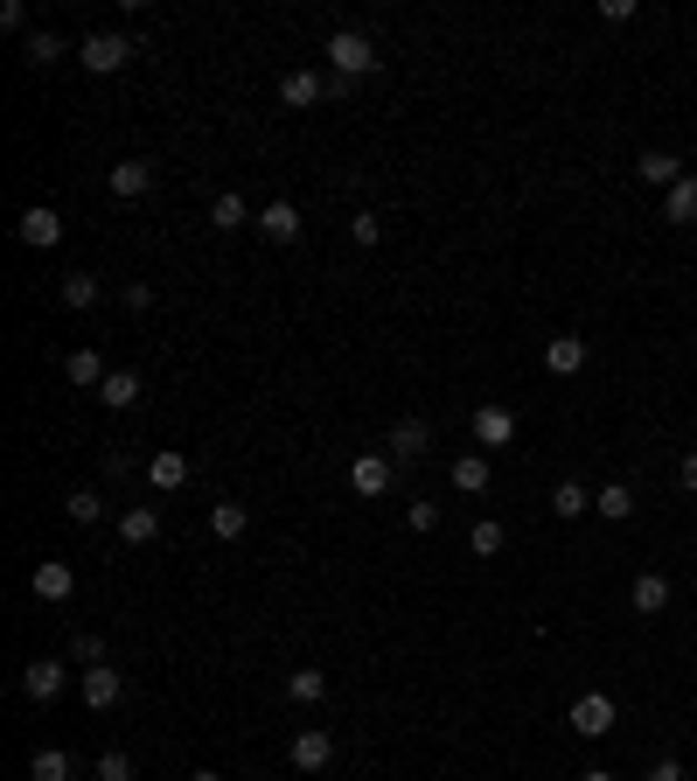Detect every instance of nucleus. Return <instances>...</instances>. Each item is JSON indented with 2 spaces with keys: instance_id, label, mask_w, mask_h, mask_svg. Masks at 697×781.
<instances>
[{
  "instance_id": "22",
  "label": "nucleus",
  "mask_w": 697,
  "mask_h": 781,
  "mask_svg": "<svg viewBox=\"0 0 697 781\" xmlns=\"http://www.w3.org/2000/svg\"><path fill=\"white\" fill-rule=\"evenodd\" d=\"M628 601H635V614H663L669 607V580H663V572H635Z\"/></svg>"
},
{
  "instance_id": "28",
  "label": "nucleus",
  "mask_w": 697,
  "mask_h": 781,
  "mask_svg": "<svg viewBox=\"0 0 697 781\" xmlns=\"http://www.w3.org/2000/svg\"><path fill=\"white\" fill-rule=\"evenodd\" d=\"M21 57H29L36 70H49V63L63 57V36L57 29H29V36H21Z\"/></svg>"
},
{
  "instance_id": "23",
  "label": "nucleus",
  "mask_w": 697,
  "mask_h": 781,
  "mask_svg": "<svg viewBox=\"0 0 697 781\" xmlns=\"http://www.w3.org/2000/svg\"><path fill=\"white\" fill-rule=\"evenodd\" d=\"M663 224H677V230H684V224H697V175H684L677 189L663 196Z\"/></svg>"
},
{
  "instance_id": "27",
  "label": "nucleus",
  "mask_w": 697,
  "mask_h": 781,
  "mask_svg": "<svg viewBox=\"0 0 697 781\" xmlns=\"http://www.w3.org/2000/svg\"><path fill=\"white\" fill-rule=\"evenodd\" d=\"M98 294H106V279H98V273H63V307L84 315V307H98Z\"/></svg>"
},
{
  "instance_id": "18",
  "label": "nucleus",
  "mask_w": 697,
  "mask_h": 781,
  "mask_svg": "<svg viewBox=\"0 0 697 781\" xmlns=\"http://www.w3.org/2000/svg\"><path fill=\"white\" fill-rule=\"evenodd\" d=\"M258 230H266L272 245H293V238H300V210L279 196V202H266V210H258Z\"/></svg>"
},
{
  "instance_id": "41",
  "label": "nucleus",
  "mask_w": 697,
  "mask_h": 781,
  "mask_svg": "<svg viewBox=\"0 0 697 781\" xmlns=\"http://www.w3.org/2000/svg\"><path fill=\"white\" fill-rule=\"evenodd\" d=\"M0 29L21 36V29H29V8H21V0H0Z\"/></svg>"
},
{
  "instance_id": "44",
  "label": "nucleus",
  "mask_w": 697,
  "mask_h": 781,
  "mask_svg": "<svg viewBox=\"0 0 697 781\" xmlns=\"http://www.w3.org/2000/svg\"><path fill=\"white\" fill-rule=\"evenodd\" d=\"M189 781H223V774H217V768H196V774H189Z\"/></svg>"
},
{
  "instance_id": "37",
  "label": "nucleus",
  "mask_w": 697,
  "mask_h": 781,
  "mask_svg": "<svg viewBox=\"0 0 697 781\" xmlns=\"http://www.w3.org/2000/svg\"><path fill=\"white\" fill-rule=\"evenodd\" d=\"M641 781H690V774H684V761H677V753H656V761H649V774H641Z\"/></svg>"
},
{
  "instance_id": "20",
  "label": "nucleus",
  "mask_w": 697,
  "mask_h": 781,
  "mask_svg": "<svg viewBox=\"0 0 697 781\" xmlns=\"http://www.w3.org/2000/svg\"><path fill=\"white\" fill-rule=\"evenodd\" d=\"M593 510V488L586 482H572V475H565L558 488H551V516H558V524H579V516Z\"/></svg>"
},
{
  "instance_id": "13",
  "label": "nucleus",
  "mask_w": 697,
  "mask_h": 781,
  "mask_svg": "<svg viewBox=\"0 0 697 781\" xmlns=\"http://www.w3.org/2000/svg\"><path fill=\"white\" fill-rule=\"evenodd\" d=\"M545 370L551 377H579L586 370V335H551V343H545Z\"/></svg>"
},
{
  "instance_id": "8",
  "label": "nucleus",
  "mask_w": 697,
  "mask_h": 781,
  "mask_svg": "<svg viewBox=\"0 0 697 781\" xmlns=\"http://www.w3.org/2000/svg\"><path fill=\"white\" fill-rule=\"evenodd\" d=\"M29 593H36V601H49V607H63L70 593H77V572H70L63 558H42V565L29 572Z\"/></svg>"
},
{
  "instance_id": "5",
  "label": "nucleus",
  "mask_w": 697,
  "mask_h": 781,
  "mask_svg": "<svg viewBox=\"0 0 697 781\" xmlns=\"http://www.w3.org/2000/svg\"><path fill=\"white\" fill-rule=\"evenodd\" d=\"M77 691H84L91 712H112L119 698H126V676H119L112 663H91V670H77Z\"/></svg>"
},
{
  "instance_id": "29",
  "label": "nucleus",
  "mask_w": 697,
  "mask_h": 781,
  "mask_svg": "<svg viewBox=\"0 0 697 781\" xmlns=\"http://www.w3.org/2000/svg\"><path fill=\"white\" fill-rule=\"evenodd\" d=\"M287 698H293V705H321V698H328V670H293Z\"/></svg>"
},
{
  "instance_id": "9",
  "label": "nucleus",
  "mask_w": 697,
  "mask_h": 781,
  "mask_svg": "<svg viewBox=\"0 0 697 781\" xmlns=\"http://www.w3.org/2000/svg\"><path fill=\"white\" fill-rule=\"evenodd\" d=\"M106 189H112V196H126V202L147 196V189H153V161H147V154H126V161H112V168H106Z\"/></svg>"
},
{
  "instance_id": "14",
  "label": "nucleus",
  "mask_w": 697,
  "mask_h": 781,
  "mask_svg": "<svg viewBox=\"0 0 697 781\" xmlns=\"http://www.w3.org/2000/svg\"><path fill=\"white\" fill-rule=\"evenodd\" d=\"M475 439H481L488 454L509 447V439H516V412H509V405H481V412H475Z\"/></svg>"
},
{
  "instance_id": "19",
  "label": "nucleus",
  "mask_w": 697,
  "mask_h": 781,
  "mask_svg": "<svg viewBox=\"0 0 697 781\" xmlns=\"http://www.w3.org/2000/svg\"><path fill=\"white\" fill-rule=\"evenodd\" d=\"M63 377H70L77 390H98L112 370H106V356H98V349H70V356H63Z\"/></svg>"
},
{
  "instance_id": "6",
  "label": "nucleus",
  "mask_w": 697,
  "mask_h": 781,
  "mask_svg": "<svg viewBox=\"0 0 697 781\" xmlns=\"http://www.w3.org/2000/svg\"><path fill=\"white\" fill-rule=\"evenodd\" d=\"M14 238L36 245V251H49V245H63V217L49 210V202H29V210L14 217Z\"/></svg>"
},
{
  "instance_id": "1",
  "label": "nucleus",
  "mask_w": 697,
  "mask_h": 781,
  "mask_svg": "<svg viewBox=\"0 0 697 781\" xmlns=\"http://www.w3.org/2000/svg\"><path fill=\"white\" fill-rule=\"evenodd\" d=\"M321 63H328L335 77H349V85H356V77H377V42H370L364 29H335V36L321 42Z\"/></svg>"
},
{
  "instance_id": "32",
  "label": "nucleus",
  "mask_w": 697,
  "mask_h": 781,
  "mask_svg": "<svg viewBox=\"0 0 697 781\" xmlns=\"http://www.w3.org/2000/svg\"><path fill=\"white\" fill-rule=\"evenodd\" d=\"M63 516H70V524H98V516H106V503H98V488H70V496H63Z\"/></svg>"
},
{
  "instance_id": "42",
  "label": "nucleus",
  "mask_w": 697,
  "mask_h": 781,
  "mask_svg": "<svg viewBox=\"0 0 697 781\" xmlns=\"http://www.w3.org/2000/svg\"><path fill=\"white\" fill-rule=\"evenodd\" d=\"M600 21H614V29H621V21H635V0H607Z\"/></svg>"
},
{
  "instance_id": "17",
  "label": "nucleus",
  "mask_w": 697,
  "mask_h": 781,
  "mask_svg": "<svg viewBox=\"0 0 697 781\" xmlns=\"http://www.w3.org/2000/svg\"><path fill=\"white\" fill-rule=\"evenodd\" d=\"M140 390H147V384H140V370H112L106 384H98V405H106V412H133V405H140Z\"/></svg>"
},
{
  "instance_id": "11",
  "label": "nucleus",
  "mask_w": 697,
  "mask_h": 781,
  "mask_svg": "<svg viewBox=\"0 0 697 781\" xmlns=\"http://www.w3.org/2000/svg\"><path fill=\"white\" fill-rule=\"evenodd\" d=\"M182 482H189V454H175V447L147 454V488H153V496H175Z\"/></svg>"
},
{
  "instance_id": "35",
  "label": "nucleus",
  "mask_w": 697,
  "mask_h": 781,
  "mask_svg": "<svg viewBox=\"0 0 697 781\" xmlns=\"http://www.w3.org/2000/svg\"><path fill=\"white\" fill-rule=\"evenodd\" d=\"M349 238L364 245V251H377V238H384V224H377V210H356L349 217Z\"/></svg>"
},
{
  "instance_id": "31",
  "label": "nucleus",
  "mask_w": 697,
  "mask_h": 781,
  "mask_svg": "<svg viewBox=\"0 0 697 781\" xmlns=\"http://www.w3.org/2000/svg\"><path fill=\"white\" fill-rule=\"evenodd\" d=\"M29 781H70V753H63V747H36Z\"/></svg>"
},
{
  "instance_id": "4",
  "label": "nucleus",
  "mask_w": 697,
  "mask_h": 781,
  "mask_svg": "<svg viewBox=\"0 0 697 781\" xmlns=\"http://www.w3.org/2000/svg\"><path fill=\"white\" fill-rule=\"evenodd\" d=\"M321 98H328V70H287L279 77V106L287 112H315Z\"/></svg>"
},
{
  "instance_id": "43",
  "label": "nucleus",
  "mask_w": 697,
  "mask_h": 781,
  "mask_svg": "<svg viewBox=\"0 0 697 781\" xmlns=\"http://www.w3.org/2000/svg\"><path fill=\"white\" fill-rule=\"evenodd\" d=\"M579 781H621V774H607V768H586V774H579Z\"/></svg>"
},
{
  "instance_id": "24",
  "label": "nucleus",
  "mask_w": 697,
  "mask_h": 781,
  "mask_svg": "<svg viewBox=\"0 0 697 781\" xmlns=\"http://www.w3.org/2000/svg\"><path fill=\"white\" fill-rule=\"evenodd\" d=\"M245 224H258V217H251V202H245L238 189H223V196L210 202V230H245Z\"/></svg>"
},
{
  "instance_id": "34",
  "label": "nucleus",
  "mask_w": 697,
  "mask_h": 781,
  "mask_svg": "<svg viewBox=\"0 0 697 781\" xmlns=\"http://www.w3.org/2000/svg\"><path fill=\"white\" fill-rule=\"evenodd\" d=\"M98 781H133V753L106 747V753H98Z\"/></svg>"
},
{
  "instance_id": "38",
  "label": "nucleus",
  "mask_w": 697,
  "mask_h": 781,
  "mask_svg": "<svg viewBox=\"0 0 697 781\" xmlns=\"http://www.w3.org/2000/svg\"><path fill=\"white\" fill-rule=\"evenodd\" d=\"M70 656L91 670V663H106V642H98V635H70Z\"/></svg>"
},
{
  "instance_id": "16",
  "label": "nucleus",
  "mask_w": 697,
  "mask_h": 781,
  "mask_svg": "<svg viewBox=\"0 0 697 781\" xmlns=\"http://www.w3.org/2000/svg\"><path fill=\"white\" fill-rule=\"evenodd\" d=\"M63 684H70V670H63V663H49V656H42V663H29V670H21V691H29V698H36V705H49V698H57Z\"/></svg>"
},
{
  "instance_id": "7",
  "label": "nucleus",
  "mask_w": 697,
  "mask_h": 781,
  "mask_svg": "<svg viewBox=\"0 0 697 781\" xmlns=\"http://www.w3.org/2000/svg\"><path fill=\"white\" fill-rule=\"evenodd\" d=\"M287 753H293V768H300V774H321V768L335 761V733H328V725H300Z\"/></svg>"
},
{
  "instance_id": "10",
  "label": "nucleus",
  "mask_w": 697,
  "mask_h": 781,
  "mask_svg": "<svg viewBox=\"0 0 697 781\" xmlns=\"http://www.w3.org/2000/svg\"><path fill=\"white\" fill-rule=\"evenodd\" d=\"M391 482H398L391 454H356V461H349V488H356V496H384Z\"/></svg>"
},
{
  "instance_id": "39",
  "label": "nucleus",
  "mask_w": 697,
  "mask_h": 781,
  "mask_svg": "<svg viewBox=\"0 0 697 781\" xmlns=\"http://www.w3.org/2000/svg\"><path fill=\"white\" fill-rule=\"evenodd\" d=\"M126 307H133V315H147V307H153V286L147 279H126V294H119Z\"/></svg>"
},
{
  "instance_id": "21",
  "label": "nucleus",
  "mask_w": 697,
  "mask_h": 781,
  "mask_svg": "<svg viewBox=\"0 0 697 781\" xmlns=\"http://www.w3.org/2000/svg\"><path fill=\"white\" fill-rule=\"evenodd\" d=\"M245 531H251V510H245V503H230V496H223V503H210V537L238 544Z\"/></svg>"
},
{
  "instance_id": "40",
  "label": "nucleus",
  "mask_w": 697,
  "mask_h": 781,
  "mask_svg": "<svg viewBox=\"0 0 697 781\" xmlns=\"http://www.w3.org/2000/svg\"><path fill=\"white\" fill-rule=\"evenodd\" d=\"M677 488H684V496H697V447H684V461H677Z\"/></svg>"
},
{
  "instance_id": "3",
  "label": "nucleus",
  "mask_w": 697,
  "mask_h": 781,
  "mask_svg": "<svg viewBox=\"0 0 697 781\" xmlns=\"http://www.w3.org/2000/svg\"><path fill=\"white\" fill-rule=\"evenodd\" d=\"M614 719H621V712H614V698H607V691L572 698V733H579V740H607V733H614Z\"/></svg>"
},
{
  "instance_id": "15",
  "label": "nucleus",
  "mask_w": 697,
  "mask_h": 781,
  "mask_svg": "<svg viewBox=\"0 0 697 781\" xmlns=\"http://www.w3.org/2000/svg\"><path fill=\"white\" fill-rule=\"evenodd\" d=\"M119 537L126 544H153L161 537V503H126L119 510Z\"/></svg>"
},
{
  "instance_id": "30",
  "label": "nucleus",
  "mask_w": 697,
  "mask_h": 781,
  "mask_svg": "<svg viewBox=\"0 0 697 781\" xmlns=\"http://www.w3.org/2000/svg\"><path fill=\"white\" fill-rule=\"evenodd\" d=\"M454 488H460V496H481V488H488V454H460L454 461Z\"/></svg>"
},
{
  "instance_id": "12",
  "label": "nucleus",
  "mask_w": 697,
  "mask_h": 781,
  "mask_svg": "<svg viewBox=\"0 0 697 781\" xmlns=\"http://www.w3.org/2000/svg\"><path fill=\"white\" fill-rule=\"evenodd\" d=\"M635 175H641V181H649V189H663V196H669V189H677V181H684L690 168L677 161V154H663V147H649V154H641V161H635Z\"/></svg>"
},
{
  "instance_id": "36",
  "label": "nucleus",
  "mask_w": 697,
  "mask_h": 781,
  "mask_svg": "<svg viewBox=\"0 0 697 781\" xmlns=\"http://www.w3.org/2000/svg\"><path fill=\"white\" fill-rule=\"evenodd\" d=\"M405 524L419 531V537H426V531H440V503H432V496H426V503H411V510H405Z\"/></svg>"
},
{
  "instance_id": "2",
  "label": "nucleus",
  "mask_w": 697,
  "mask_h": 781,
  "mask_svg": "<svg viewBox=\"0 0 697 781\" xmlns=\"http://www.w3.org/2000/svg\"><path fill=\"white\" fill-rule=\"evenodd\" d=\"M77 63H84L91 77H112V70L133 63V36H84L77 42Z\"/></svg>"
},
{
  "instance_id": "25",
  "label": "nucleus",
  "mask_w": 697,
  "mask_h": 781,
  "mask_svg": "<svg viewBox=\"0 0 697 781\" xmlns=\"http://www.w3.org/2000/svg\"><path fill=\"white\" fill-rule=\"evenodd\" d=\"M426 447H432V426H426V419H398V426H391V454H398V461H419Z\"/></svg>"
},
{
  "instance_id": "26",
  "label": "nucleus",
  "mask_w": 697,
  "mask_h": 781,
  "mask_svg": "<svg viewBox=\"0 0 697 781\" xmlns=\"http://www.w3.org/2000/svg\"><path fill=\"white\" fill-rule=\"evenodd\" d=\"M593 510H600L607 524H628V516H635V488L628 482H607L600 496H593Z\"/></svg>"
},
{
  "instance_id": "33",
  "label": "nucleus",
  "mask_w": 697,
  "mask_h": 781,
  "mask_svg": "<svg viewBox=\"0 0 697 781\" xmlns=\"http://www.w3.org/2000/svg\"><path fill=\"white\" fill-rule=\"evenodd\" d=\"M502 544H509V531L496 524V516H481V524L468 531V552H475V558H496V552H502Z\"/></svg>"
}]
</instances>
